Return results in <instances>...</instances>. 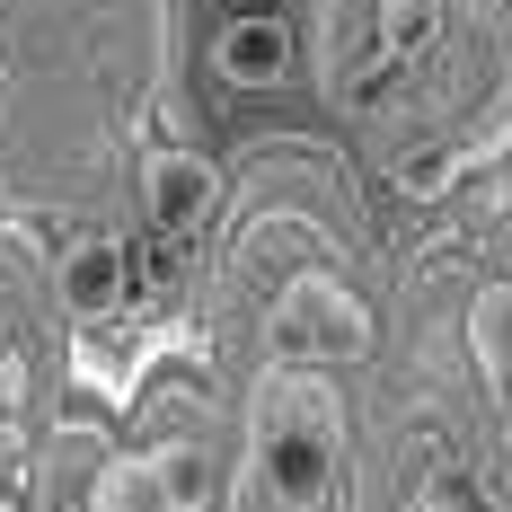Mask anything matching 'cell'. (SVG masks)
Segmentation results:
<instances>
[{"label":"cell","instance_id":"8","mask_svg":"<svg viewBox=\"0 0 512 512\" xmlns=\"http://www.w3.org/2000/svg\"><path fill=\"white\" fill-rule=\"evenodd\" d=\"M504 151H512V89H504L495 106H486V115H477V133H468V142L407 159V168H398V186H407L415 204H433V195H451V186H460L468 168H486V159H504Z\"/></svg>","mask_w":512,"mask_h":512},{"label":"cell","instance_id":"7","mask_svg":"<svg viewBox=\"0 0 512 512\" xmlns=\"http://www.w3.org/2000/svg\"><path fill=\"white\" fill-rule=\"evenodd\" d=\"M53 292H62V309H71L80 327L124 318V248H115V239H71L62 265H53Z\"/></svg>","mask_w":512,"mask_h":512},{"label":"cell","instance_id":"5","mask_svg":"<svg viewBox=\"0 0 512 512\" xmlns=\"http://www.w3.org/2000/svg\"><path fill=\"white\" fill-rule=\"evenodd\" d=\"M142 204H151L159 230H195V221H212V204H221V168H212L204 151H186V142H168V151L142 159Z\"/></svg>","mask_w":512,"mask_h":512},{"label":"cell","instance_id":"9","mask_svg":"<svg viewBox=\"0 0 512 512\" xmlns=\"http://www.w3.org/2000/svg\"><path fill=\"white\" fill-rule=\"evenodd\" d=\"M468 354H477V371H486L495 407L512 415V283H486V292L468 301Z\"/></svg>","mask_w":512,"mask_h":512},{"label":"cell","instance_id":"12","mask_svg":"<svg viewBox=\"0 0 512 512\" xmlns=\"http://www.w3.org/2000/svg\"><path fill=\"white\" fill-rule=\"evenodd\" d=\"M407 512H442V495H433V486H424V495H415V504Z\"/></svg>","mask_w":512,"mask_h":512},{"label":"cell","instance_id":"1","mask_svg":"<svg viewBox=\"0 0 512 512\" xmlns=\"http://www.w3.org/2000/svg\"><path fill=\"white\" fill-rule=\"evenodd\" d=\"M336 460H345V433H336V398L309 389V380H274L265 407H256V477L301 512L336 486Z\"/></svg>","mask_w":512,"mask_h":512},{"label":"cell","instance_id":"10","mask_svg":"<svg viewBox=\"0 0 512 512\" xmlns=\"http://www.w3.org/2000/svg\"><path fill=\"white\" fill-rule=\"evenodd\" d=\"M442 9L451 0H380V62H415L442 36Z\"/></svg>","mask_w":512,"mask_h":512},{"label":"cell","instance_id":"2","mask_svg":"<svg viewBox=\"0 0 512 512\" xmlns=\"http://www.w3.org/2000/svg\"><path fill=\"white\" fill-rule=\"evenodd\" d=\"M380 345V318L354 283L336 274H292L274 301H265V354L292 362V371H327V362H362Z\"/></svg>","mask_w":512,"mask_h":512},{"label":"cell","instance_id":"3","mask_svg":"<svg viewBox=\"0 0 512 512\" xmlns=\"http://www.w3.org/2000/svg\"><path fill=\"white\" fill-rule=\"evenodd\" d=\"M212 504V451L204 442H159L124 451L89 477V512H204Z\"/></svg>","mask_w":512,"mask_h":512},{"label":"cell","instance_id":"6","mask_svg":"<svg viewBox=\"0 0 512 512\" xmlns=\"http://www.w3.org/2000/svg\"><path fill=\"white\" fill-rule=\"evenodd\" d=\"M159 362V327L142 336H115V318L106 327H80V354H71V380L98 398V407H133V389H142V371Z\"/></svg>","mask_w":512,"mask_h":512},{"label":"cell","instance_id":"4","mask_svg":"<svg viewBox=\"0 0 512 512\" xmlns=\"http://www.w3.org/2000/svg\"><path fill=\"white\" fill-rule=\"evenodd\" d=\"M212 80L221 89H283L292 80V27L274 18V9H239V18H221V36H212Z\"/></svg>","mask_w":512,"mask_h":512},{"label":"cell","instance_id":"11","mask_svg":"<svg viewBox=\"0 0 512 512\" xmlns=\"http://www.w3.org/2000/svg\"><path fill=\"white\" fill-rule=\"evenodd\" d=\"M433 495H442V512H486V504H477V486H468V477H433Z\"/></svg>","mask_w":512,"mask_h":512}]
</instances>
